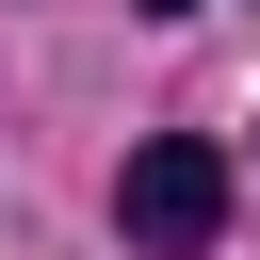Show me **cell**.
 Returning a JSON list of instances; mask_svg holds the SVG:
<instances>
[{
    "instance_id": "7a4b0ae2",
    "label": "cell",
    "mask_w": 260,
    "mask_h": 260,
    "mask_svg": "<svg viewBox=\"0 0 260 260\" xmlns=\"http://www.w3.org/2000/svg\"><path fill=\"white\" fill-rule=\"evenodd\" d=\"M146 16H195V0H146Z\"/></svg>"
},
{
    "instance_id": "6da1fadb",
    "label": "cell",
    "mask_w": 260,
    "mask_h": 260,
    "mask_svg": "<svg viewBox=\"0 0 260 260\" xmlns=\"http://www.w3.org/2000/svg\"><path fill=\"white\" fill-rule=\"evenodd\" d=\"M114 228H130L146 260H195V244L228 228V146H211V130H162V146H130V179H114Z\"/></svg>"
}]
</instances>
